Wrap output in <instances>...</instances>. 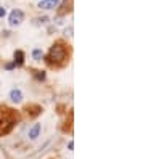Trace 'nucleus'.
<instances>
[{
  "instance_id": "f257e3e1",
  "label": "nucleus",
  "mask_w": 161,
  "mask_h": 159,
  "mask_svg": "<svg viewBox=\"0 0 161 159\" xmlns=\"http://www.w3.org/2000/svg\"><path fill=\"white\" fill-rule=\"evenodd\" d=\"M16 121H18V114L13 113V109L0 106V135L8 134L13 129V125L16 124Z\"/></svg>"
},
{
  "instance_id": "f03ea898",
  "label": "nucleus",
  "mask_w": 161,
  "mask_h": 159,
  "mask_svg": "<svg viewBox=\"0 0 161 159\" xmlns=\"http://www.w3.org/2000/svg\"><path fill=\"white\" fill-rule=\"evenodd\" d=\"M66 58H68V50H66V47L61 42H58L50 48V53L47 56V63L50 66H58V64H63L66 61Z\"/></svg>"
},
{
  "instance_id": "7ed1b4c3",
  "label": "nucleus",
  "mask_w": 161,
  "mask_h": 159,
  "mask_svg": "<svg viewBox=\"0 0 161 159\" xmlns=\"http://www.w3.org/2000/svg\"><path fill=\"white\" fill-rule=\"evenodd\" d=\"M23 19H24V13H23L21 10H13V11L10 13V16H8V23H10L11 28L19 26V24L23 23Z\"/></svg>"
},
{
  "instance_id": "20e7f679",
  "label": "nucleus",
  "mask_w": 161,
  "mask_h": 159,
  "mask_svg": "<svg viewBox=\"0 0 161 159\" xmlns=\"http://www.w3.org/2000/svg\"><path fill=\"white\" fill-rule=\"evenodd\" d=\"M58 3H60V0H40V2H39V8L52 10V8H57Z\"/></svg>"
},
{
  "instance_id": "39448f33",
  "label": "nucleus",
  "mask_w": 161,
  "mask_h": 159,
  "mask_svg": "<svg viewBox=\"0 0 161 159\" xmlns=\"http://www.w3.org/2000/svg\"><path fill=\"white\" fill-rule=\"evenodd\" d=\"M39 134H40V124H34L31 127V130H29V138L31 140H36L39 137Z\"/></svg>"
},
{
  "instance_id": "423d86ee",
  "label": "nucleus",
  "mask_w": 161,
  "mask_h": 159,
  "mask_svg": "<svg viewBox=\"0 0 161 159\" xmlns=\"http://www.w3.org/2000/svg\"><path fill=\"white\" fill-rule=\"evenodd\" d=\"M10 98H11V101H15V103H19L21 100H23V93H21V92L19 90H11L10 92Z\"/></svg>"
},
{
  "instance_id": "0eeeda50",
  "label": "nucleus",
  "mask_w": 161,
  "mask_h": 159,
  "mask_svg": "<svg viewBox=\"0 0 161 159\" xmlns=\"http://www.w3.org/2000/svg\"><path fill=\"white\" fill-rule=\"evenodd\" d=\"M23 63H24V53H23L21 50L15 51V64H16V66H21Z\"/></svg>"
},
{
  "instance_id": "6e6552de",
  "label": "nucleus",
  "mask_w": 161,
  "mask_h": 159,
  "mask_svg": "<svg viewBox=\"0 0 161 159\" xmlns=\"http://www.w3.org/2000/svg\"><path fill=\"white\" fill-rule=\"evenodd\" d=\"M32 56H34L36 60H42V56H44V55H42V50H34V51H32Z\"/></svg>"
},
{
  "instance_id": "1a4fd4ad",
  "label": "nucleus",
  "mask_w": 161,
  "mask_h": 159,
  "mask_svg": "<svg viewBox=\"0 0 161 159\" xmlns=\"http://www.w3.org/2000/svg\"><path fill=\"white\" fill-rule=\"evenodd\" d=\"M36 77L39 79V81H44V79H45V74H44V72H37Z\"/></svg>"
},
{
  "instance_id": "9d476101",
  "label": "nucleus",
  "mask_w": 161,
  "mask_h": 159,
  "mask_svg": "<svg viewBox=\"0 0 161 159\" xmlns=\"http://www.w3.org/2000/svg\"><path fill=\"white\" fill-rule=\"evenodd\" d=\"M5 15H7V10H5L3 7H0V18H3Z\"/></svg>"
},
{
  "instance_id": "9b49d317",
  "label": "nucleus",
  "mask_w": 161,
  "mask_h": 159,
  "mask_svg": "<svg viewBox=\"0 0 161 159\" xmlns=\"http://www.w3.org/2000/svg\"><path fill=\"white\" fill-rule=\"evenodd\" d=\"M13 66H15V63H8L7 64V69H13Z\"/></svg>"
},
{
  "instance_id": "f8f14e48",
  "label": "nucleus",
  "mask_w": 161,
  "mask_h": 159,
  "mask_svg": "<svg viewBox=\"0 0 161 159\" xmlns=\"http://www.w3.org/2000/svg\"><path fill=\"white\" fill-rule=\"evenodd\" d=\"M68 148H69V150H73V148H74V141H69V145H68Z\"/></svg>"
}]
</instances>
